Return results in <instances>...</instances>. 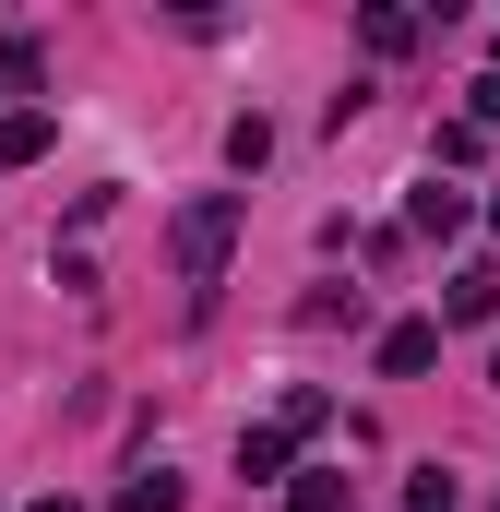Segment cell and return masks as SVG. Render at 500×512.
I'll list each match as a JSON object with an SVG mask.
<instances>
[{"mask_svg":"<svg viewBox=\"0 0 500 512\" xmlns=\"http://www.w3.org/2000/svg\"><path fill=\"white\" fill-rule=\"evenodd\" d=\"M239 227H250V191H203V203H179V227H167V262H179L191 310L215 298V274H227V251H239Z\"/></svg>","mask_w":500,"mask_h":512,"instance_id":"obj_1","label":"cell"},{"mask_svg":"<svg viewBox=\"0 0 500 512\" xmlns=\"http://www.w3.org/2000/svg\"><path fill=\"white\" fill-rule=\"evenodd\" d=\"M381 382H417V370H429V358H441V322H381Z\"/></svg>","mask_w":500,"mask_h":512,"instance_id":"obj_2","label":"cell"},{"mask_svg":"<svg viewBox=\"0 0 500 512\" xmlns=\"http://www.w3.org/2000/svg\"><path fill=\"white\" fill-rule=\"evenodd\" d=\"M239 477H250V489H286V477H298V441H286L274 417H262V429H239Z\"/></svg>","mask_w":500,"mask_h":512,"instance_id":"obj_3","label":"cell"},{"mask_svg":"<svg viewBox=\"0 0 500 512\" xmlns=\"http://www.w3.org/2000/svg\"><path fill=\"white\" fill-rule=\"evenodd\" d=\"M405 227H417V239H465V227H477V203H465L453 179H429V191L405 203Z\"/></svg>","mask_w":500,"mask_h":512,"instance_id":"obj_4","label":"cell"},{"mask_svg":"<svg viewBox=\"0 0 500 512\" xmlns=\"http://www.w3.org/2000/svg\"><path fill=\"white\" fill-rule=\"evenodd\" d=\"M0 84H12V96H48V36H36V24L0 36Z\"/></svg>","mask_w":500,"mask_h":512,"instance_id":"obj_5","label":"cell"},{"mask_svg":"<svg viewBox=\"0 0 500 512\" xmlns=\"http://www.w3.org/2000/svg\"><path fill=\"white\" fill-rule=\"evenodd\" d=\"M48 143H60V120H48V108H0V167H36Z\"/></svg>","mask_w":500,"mask_h":512,"instance_id":"obj_6","label":"cell"},{"mask_svg":"<svg viewBox=\"0 0 500 512\" xmlns=\"http://www.w3.org/2000/svg\"><path fill=\"white\" fill-rule=\"evenodd\" d=\"M489 310H500V274H489V262H465V274L441 286V322H489Z\"/></svg>","mask_w":500,"mask_h":512,"instance_id":"obj_7","label":"cell"},{"mask_svg":"<svg viewBox=\"0 0 500 512\" xmlns=\"http://www.w3.org/2000/svg\"><path fill=\"white\" fill-rule=\"evenodd\" d=\"M286 512H346V477H334V465H298V477H286Z\"/></svg>","mask_w":500,"mask_h":512,"instance_id":"obj_8","label":"cell"},{"mask_svg":"<svg viewBox=\"0 0 500 512\" xmlns=\"http://www.w3.org/2000/svg\"><path fill=\"white\" fill-rule=\"evenodd\" d=\"M405 512H465V477H453V465H417V477H405Z\"/></svg>","mask_w":500,"mask_h":512,"instance_id":"obj_9","label":"cell"},{"mask_svg":"<svg viewBox=\"0 0 500 512\" xmlns=\"http://www.w3.org/2000/svg\"><path fill=\"white\" fill-rule=\"evenodd\" d=\"M262 155H274V120H262V108L227 120V167H239V179H262Z\"/></svg>","mask_w":500,"mask_h":512,"instance_id":"obj_10","label":"cell"},{"mask_svg":"<svg viewBox=\"0 0 500 512\" xmlns=\"http://www.w3.org/2000/svg\"><path fill=\"white\" fill-rule=\"evenodd\" d=\"M370 48H381V60H405V48H417V12H405V0H370Z\"/></svg>","mask_w":500,"mask_h":512,"instance_id":"obj_11","label":"cell"},{"mask_svg":"<svg viewBox=\"0 0 500 512\" xmlns=\"http://www.w3.org/2000/svg\"><path fill=\"white\" fill-rule=\"evenodd\" d=\"M108 512H179V477H167V465H143V477H131Z\"/></svg>","mask_w":500,"mask_h":512,"instance_id":"obj_12","label":"cell"},{"mask_svg":"<svg viewBox=\"0 0 500 512\" xmlns=\"http://www.w3.org/2000/svg\"><path fill=\"white\" fill-rule=\"evenodd\" d=\"M322 417H334V405H322V393H310V382H298V393H286V405H274V429H286V441H322Z\"/></svg>","mask_w":500,"mask_h":512,"instance_id":"obj_13","label":"cell"},{"mask_svg":"<svg viewBox=\"0 0 500 512\" xmlns=\"http://www.w3.org/2000/svg\"><path fill=\"white\" fill-rule=\"evenodd\" d=\"M465 131H500V72H477V84H465Z\"/></svg>","mask_w":500,"mask_h":512,"instance_id":"obj_14","label":"cell"},{"mask_svg":"<svg viewBox=\"0 0 500 512\" xmlns=\"http://www.w3.org/2000/svg\"><path fill=\"white\" fill-rule=\"evenodd\" d=\"M36 512H84V501H36Z\"/></svg>","mask_w":500,"mask_h":512,"instance_id":"obj_15","label":"cell"},{"mask_svg":"<svg viewBox=\"0 0 500 512\" xmlns=\"http://www.w3.org/2000/svg\"><path fill=\"white\" fill-rule=\"evenodd\" d=\"M489 72H500V24H489Z\"/></svg>","mask_w":500,"mask_h":512,"instance_id":"obj_16","label":"cell"},{"mask_svg":"<svg viewBox=\"0 0 500 512\" xmlns=\"http://www.w3.org/2000/svg\"><path fill=\"white\" fill-rule=\"evenodd\" d=\"M489 382H500V346H489Z\"/></svg>","mask_w":500,"mask_h":512,"instance_id":"obj_17","label":"cell"},{"mask_svg":"<svg viewBox=\"0 0 500 512\" xmlns=\"http://www.w3.org/2000/svg\"><path fill=\"white\" fill-rule=\"evenodd\" d=\"M489 227H500V203H489Z\"/></svg>","mask_w":500,"mask_h":512,"instance_id":"obj_18","label":"cell"}]
</instances>
